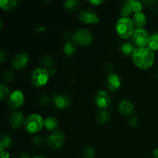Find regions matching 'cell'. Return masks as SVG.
I'll return each mask as SVG.
<instances>
[{
  "label": "cell",
  "instance_id": "1",
  "mask_svg": "<svg viewBox=\"0 0 158 158\" xmlns=\"http://www.w3.org/2000/svg\"><path fill=\"white\" fill-rule=\"evenodd\" d=\"M134 64L141 69H147L154 63L155 56L154 51L148 47H138L134 49L132 54Z\"/></svg>",
  "mask_w": 158,
  "mask_h": 158
},
{
  "label": "cell",
  "instance_id": "2",
  "mask_svg": "<svg viewBox=\"0 0 158 158\" xmlns=\"http://www.w3.org/2000/svg\"><path fill=\"white\" fill-rule=\"evenodd\" d=\"M116 30L121 38L128 39L134 33V23L128 17H122L117 22Z\"/></svg>",
  "mask_w": 158,
  "mask_h": 158
},
{
  "label": "cell",
  "instance_id": "3",
  "mask_svg": "<svg viewBox=\"0 0 158 158\" xmlns=\"http://www.w3.org/2000/svg\"><path fill=\"white\" fill-rule=\"evenodd\" d=\"M44 121L41 116L37 114H32L29 116L25 121V127L26 130L30 134H35L42 130Z\"/></svg>",
  "mask_w": 158,
  "mask_h": 158
},
{
  "label": "cell",
  "instance_id": "4",
  "mask_svg": "<svg viewBox=\"0 0 158 158\" xmlns=\"http://www.w3.org/2000/svg\"><path fill=\"white\" fill-rule=\"evenodd\" d=\"M49 77V73L43 68H37L32 72L31 81L34 86L42 87L46 84Z\"/></svg>",
  "mask_w": 158,
  "mask_h": 158
},
{
  "label": "cell",
  "instance_id": "5",
  "mask_svg": "<svg viewBox=\"0 0 158 158\" xmlns=\"http://www.w3.org/2000/svg\"><path fill=\"white\" fill-rule=\"evenodd\" d=\"M74 43L80 46H89L92 43L94 37L90 31L86 29H78L73 35Z\"/></svg>",
  "mask_w": 158,
  "mask_h": 158
},
{
  "label": "cell",
  "instance_id": "6",
  "mask_svg": "<svg viewBox=\"0 0 158 158\" xmlns=\"http://www.w3.org/2000/svg\"><path fill=\"white\" fill-rule=\"evenodd\" d=\"M150 36L147 31L143 29L137 28L134 29L132 35L133 42L139 47H145L148 44Z\"/></svg>",
  "mask_w": 158,
  "mask_h": 158
},
{
  "label": "cell",
  "instance_id": "7",
  "mask_svg": "<svg viewBox=\"0 0 158 158\" xmlns=\"http://www.w3.org/2000/svg\"><path fill=\"white\" fill-rule=\"evenodd\" d=\"M47 145L51 149L56 150L61 148L64 142V134L61 131H55L47 138Z\"/></svg>",
  "mask_w": 158,
  "mask_h": 158
},
{
  "label": "cell",
  "instance_id": "8",
  "mask_svg": "<svg viewBox=\"0 0 158 158\" xmlns=\"http://www.w3.org/2000/svg\"><path fill=\"white\" fill-rule=\"evenodd\" d=\"M24 103V96L20 90H15L11 94L9 97L8 105L11 109H17L23 106Z\"/></svg>",
  "mask_w": 158,
  "mask_h": 158
},
{
  "label": "cell",
  "instance_id": "9",
  "mask_svg": "<svg viewBox=\"0 0 158 158\" xmlns=\"http://www.w3.org/2000/svg\"><path fill=\"white\" fill-rule=\"evenodd\" d=\"M79 19L86 24H93L99 22V17L92 9H83L79 14Z\"/></svg>",
  "mask_w": 158,
  "mask_h": 158
},
{
  "label": "cell",
  "instance_id": "10",
  "mask_svg": "<svg viewBox=\"0 0 158 158\" xmlns=\"http://www.w3.org/2000/svg\"><path fill=\"white\" fill-rule=\"evenodd\" d=\"M29 55L26 52H22V53L16 54L13 58L12 62V65L15 69H21L24 66H26L29 61Z\"/></svg>",
  "mask_w": 158,
  "mask_h": 158
},
{
  "label": "cell",
  "instance_id": "11",
  "mask_svg": "<svg viewBox=\"0 0 158 158\" xmlns=\"http://www.w3.org/2000/svg\"><path fill=\"white\" fill-rule=\"evenodd\" d=\"M96 104L100 108H106L110 104V97L105 91H99L95 97Z\"/></svg>",
  "mask_w": 158,
  "mask_h": 158
},
{
  "label": "cell",
  "instance_id": "12",
  "mask_svg": "<svg viewBox=\"0 0 158 158\" xmlns=\"http://www.w3.org/2000/svg\"><path fill=\"white\" fill-rule=\"evenodd\" d=\"M9 123L14 129H18V128L21 127L24 123V116H23V113L19 112V111L12 113L9 118Z\"/></svg>",
  "mask_w": 158,
  "mask_h": 158
},
{
  "label": "cell",
  "instance_id": "13",
  "mask_svg": "<svg viewBox=\"0 0 158 158\" xmlns=\"http://www.w3.org/2000/svg\"><path fill=\"white\" fill-rule=\"evenodd\" d=\"M54 104L58 109H66L71 104V99L68 96L58 94L53 99Z\"/></svg>",
  "mask_w": 158,
  "mask_h": 158
},
{
  "label": "cell",
  "instance_id": "14",
  "mask_svg": "<svg viewBox=\"0 0 158 158\" xmlns=\"http://www.w3.org/2000/svg\"><path fill=\"white\" fill-rule=\"evenodd\" d=\"M107 86L110 90L115 91L120 86V80L116 74H110L107 79Z\"/></svg>",
  "mask_w": 158,
  "mask_h": 158
},
{
  "label": "cell",
  "instance_id": "15",
  "mask_svg": "<svg viewBox=\"0 0 158 158\" xmlns=\"http://www.w3.org/2000/svg\"><path fill=\"white\" fill-rule=\"evenodd\" d=\"M119 110L123 115H131L134 111V105L129 100H123L119 105Z\"/></svg>",
  "mask_w": 158,
  "mask_h": 158
},
{
  "label": "cell",
  "instance_id": "16",
  "mask_svg": "<svg viewBox=\"0 0 158 158\" xmlns=\"http://www.w3.org/2000/svg\"><path fill=\"white\" fill-rule=\"evenodd\" d=\"M133 23L139 29H143V26L146 25L147 23V17L143 12H137L134 15L133 18Z\"/></svg>",
  "mask_w": 158,
  "mask_h": 158
},
{
  "label": "cell",
  "instance_id": "17",
  "mask_svg": "<svg viewBox=\"0 0 158 158\" xmlns=\"http://www.w3.org/2000/svg\"><path fill=\"white\" fill-rule=\"evenodd\" d=\"M134 9H133L132 4H131V0L125 1L123 3L120 9V14L123 17H127L128 15H131L134 12Z\"/></svg>",
  "mask_w": 158,
  "mask_h": 158
},
{
  "label": "cell",
  "instance_id": "18",
  "mask_svg": "<svg viewBox=\"0 0 158 158\" xmlns=\"http://www.w3.org/2000/svg\"><path fill=\"white\" fill-rule=\"evenodd\" d=\"M59 125L58 120L54 117H48L44 120V126L49 131H52L56 128Z\"/></svg>",
  "mask_w": 158,
  "mask_h": 158
},
{
  "label": "cell",
  "instance_id": "19",
  "mask_svg": "<svg viewBox=\"0 0 158 158\" xmlns=\"http://www.w3.org/2000/svg\"><path fill=\"white\" fill-rule=\"evenodd\" d=\"M148 46L152 51L158 50V33L154 34L150 37Z\"/></svg>",
  "mask_w": 158,
  "mask_h": 158
},
{
  "label": "cell",
  "instance_id": "20",
  "mask_svg": "<svg viewBox=\"0 0 158 158\" xmlns=\"http://www.w3.org/2000/svg\"><path fill=\"white\" fill-rule=\"evenodd\" d=\"M79 6H80V1H77V0H67L64 3L65 9L69 12L76 10L79 7Z\"/></svg>",
  "mask_w": 158,
  "mask_h": 158
},
{
  "label": "cell",
  "instance_id": "21",
  "mask_svg": "<svg viewBox=\"0 0 158 158\" xmlns=\"http://www.w3.org/2000/svg\"><path fill=\"white\" fill-rule=\"evenodd\" d=\"M11 143H12L11 137L8 135H3L2 137L1 140H0V151H1V152L4 151L5 148L10 146Z\"/></svg>",
  "mask_w": 158,
  "mask_h": 158
},
{
  "label": "cell",
  "instance_id": "22",
  "mask_svg": "<svg viewBox=\"0 0 158 158\" xmlns=\"http://www.w3.org/2000/svg\"><path fill=\"white\" fill-rule=\"evenodd\" d=\"M17 2L15 0H1L0 1V6L4 10H9L15 6Z\"/></svg>",
  "mask_w": 158,
  "mask_h": 158
},
{
  "label": "cell",
  "instance_id": "23",
  "mask_svg": "<svg viewBox=\"0 0 158 158\" xmlns=\"http://www.w3.org/2000/svg\"><path fill=\"white\" fill-rule=\"evenodd\" d=\"M77 50V48L76 46L70 42H68L65 44L64 48H63V51H64V53L67 56H72L74 52Z\"/></svg>",
  "mask_w": 158,
  "mask_h": 158
},
{
  "label": "cell",
  "instance_id": "24",
  "mask_svg": "<svg viewBox=\"0 0 158 158\" xmlns=\"http://www.w3.org/2000/svg\"><path fill=\"white\" fill-rule=\"evenodd\" d=\"M110 120V115L106 111H100L97 116V120L100 123H104Z\"/></svg>",
  "mask_w": 158,
  "mask_h": 158
},
{
  "label": "cell",
  "instance_id": "25",
  "mask_svg": "<svg viewBox=\"0 0 158 158\" xmlns=\"http://www.w3.org/2000/svg\"><path fill=\"white\" fill-rule=\"evenodd\" d=\"M134 49H134V46H133L131 43H124V44L121 46V52L127 56L130 55V54L131 53L133 54Z\"/></svg>",
  "mask_w": 158,
  "mask_h": 158
},
{
  "label": "cell",
  "instance_id": "26",
  "mask_svg": "<svg viewBox=\"0 0 158 158\" xmlns=\"http://www.w3.org/2000/svg\"><path fill=\"white\" fill-rule=\"evenodd\" d=\"M9 88L6 85L1 84V86H0V97H1L2 100H4L5 97L9 94Z\"/></svg>",
  "mask_w": 158,
  "mask_h": 158
},
{
  "label": "cell",
  "instance_id": "27",
  "mask_svg": "<svg viewBox=\"0 0 158 158\" xmlns=\"http://www.w3.org/2000/svg\"><path fill=\"white\" fill-rule=\"evenodd\" d=\"M43 64L46 67H51L52 65V57H51L50 56H45L43 60Z\"/></svg>",
  "mask_w": 158,
  "mask_h": 158
},
{
  "label": "cell",
  "instance_id": "28",
  "mask_svg": "<svg viewBox=\"0 0 158 158\" xmlns=\"http://www.w3.org/2000/svg\"><path fill=\"white\" fill-rule=\"evenodd\" d=\"M84 156L86 158H93L94 156V151L91 148H86L84 150Z\"/></svg>",
  "mask_w": 158,
  "mask_h": 158
},
{
  "label": "cell",
  "instance_id": "29",
  "mask_svg": "<svg viewBox=\"0 0 158 158\" xmlns=\"http://www.w3.org/2000/svg\"><path fill=\"white\" fill-rule=\"evenodd\" d=\"M3 77H4V80L6 81H10L13 77V73L11 72V71H8V72L5 73Z\"/></svg>",
  "mask_w": 158,
  "mask_h": 158
},
{
  "label": "cell",
  "instance_id": "30",
  "mask_svg": "<svg viewBox=\"0 0 158 158\" xmlns=\"http://www.w3.org/2000/svg\"><path fill=\"white\" fill-rule=\"evenodd\" d=\"M89 2L90 3L91 5H94V6H97V5H100L101 4V3L103 2V1H102V0H93V1H89Z\"/></svg>",
  "mask_w": 158,
  "mask_h": 158
},
{
  "label": "cell",
  "instance_id": "31",
  "mask_svg": "<svg viewBox=\"0 0 158 158\" xmlns=\"http://www.w3.org/2000/svg\"><path fill=\"white\" fill-rule=\"evenodd\" d=\"M130 123L133 126H135V125L137 124V120L136 117H132V118L130 120Z\"/></svg>",
  "mask_w": 158,
  "mask_h": 158
},
{
  "label": "cell",
  "instance_id": "32",
  "mask_svg": "<svg viewBox=\"0 0 158 158\" xmlns=\"http://www.w3.org/2000/svg\"><path fill=\"white\" fill-rule=\"evenodd\" d=\"M0 157H1V158H9V154L6 151H2V152H1Z\"/></svg>",
  "mask_w": 158,
  "mask_h": 158
},
{
  "label": "cell",
  "instance_id": "33",
  "mask_svg": "<svg viewBox=\"0 0 158 158\" xmlns=\"http://www.w3.org/2000/svg\"><path fill=\"white\" fill-rule=\"evenodd\" d=\"M48 102H49V100H48L47 97H45V96L43 97V98L41 99V103H43V104H46V103H47Z\"/></svg>",
  "mask_w": 158,
  "mask_h": 158
},
{
  "label": "cell",
  "instance_id": "34",
  "mask_svg": "<svg viewBox=\"0 0 158 158\" xmlns=\"http://www.w3.org/2000/svg\"><path fill=\"white\" fill-rule=\"evenodd\" d=\"M0 60H1L2 63L5 60V53L3 51H1V52H0Z\"/></svg>",
  "mask_w": 158,
  "mask_h": 158
},
{
  "label": "cell",
  "instance_id": "35",
  "mask_svg": "<svg viewBox=\"0 0 158 158\" xmlns=\"http://www.w3.org/2000/svg\"><path fill=\"white\" fill-rule=\"evenodd\" d=\"M34 142H35V143H38L39 144L40 142H42V139L39 137H35V138H34Z\"/></svg>",
  "mask_w": 158,
  "mask_h": 158
},
{
  "label": "cell",
  "instance_id": "36",
  "mask_svg": "<svg viewBox=\"0 0 158 158\" xmlns=\"http://www.w3.org/2000/svg\"><path fill=\"white\" fill-rule=\"evenodd\" d=\"M153 154H154V158H158V148H157V149H156L155 151H154Z\"/></svg>",
  "mask_w": 158,
  "mask_h": 158
},
{
  "label": "cell",
  "instance_id": "37",
  "mask_svg": "<svg viewBox=\"0 0 158 158\" xmlns=\"http://www.w3.org/2000/svg\"><path fill=\"white\" fill-rule=\"evenodd\" d=\"M19 158H30V157H29V156L28 155V154H21V155L19 156Z\"/></svg>",
  "mask_w": 158,
  "mask_h": 158
},
{
  "label": "cell",
  "instance_id": "38",
  "mask_svg": "<svg viewBox=\"0 0 158 158\" xmlns=\"http://www.w3.org/2000/svg\"><path fill=\"white\" fill-rule=\"evenodd\" d=\"M34 158H46V157H35Z\"/></svg>",
  "mask_w": 158,
  "mask_h": 158
}]
</instances>
